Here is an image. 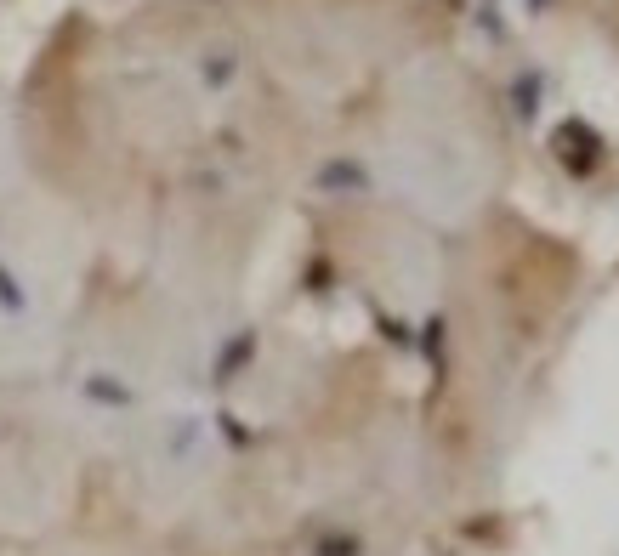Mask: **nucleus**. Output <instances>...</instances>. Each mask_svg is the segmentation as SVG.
<instances>
[{
    "instance_id": "f257e3e1",
    "label": "nucleus",
    "mask_w": 619,
    "mask_h": 556,
    "mask_svg": "<svg viewBox=\"0 0 619 556\" xmlns=\"http://www.w3.org/2000/svg\"><path fill=\"white\" fill-rule=\"evenodd\" d=\"M534 91H540V80H529V86H517V108H523V114H534Z\"/></svg>"
}]
</instances>
